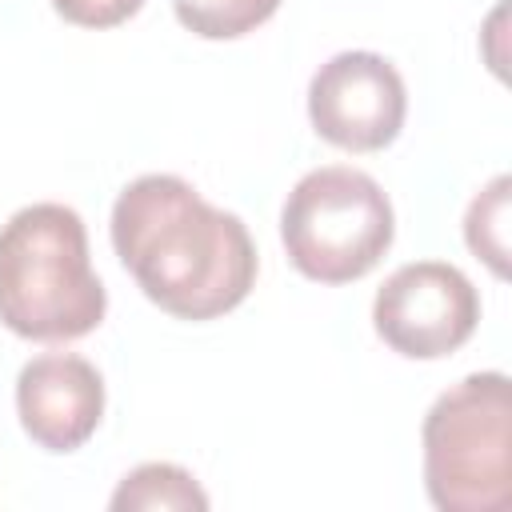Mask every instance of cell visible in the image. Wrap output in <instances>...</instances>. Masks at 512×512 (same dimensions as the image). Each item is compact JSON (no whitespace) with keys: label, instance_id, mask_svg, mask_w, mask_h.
<instances>
[{"label":"cell","instance_id":"obj_1","mask_svg":"<svg viewBox=\"0 0 512 512\" xmlns=\"http://www.w3.org/2000/svg\"><path fill=\"white\" fill-rule=\"evenodd\" d=\"M112 248L140 292L176 320H216L256 284L244 220L168 172L136 176L116 196Z\"/></svg>","mask_w":512,"mask_h":512},{"label":"cell","instance_id":"obj_7","mask_svg":"<svg viewBox=\"0 0 512 512\" xmlns=\"http://www.w3.org/2000/svg\"><path fill=\"white\" fill-rule=\"evenodd\" d=\"M20 428L44 452H76L104 416V380L76 352L32 356L16 376Z\"/></svg>","mask_w":512,"mask_h":512},{"label":"cell","instance_id":"obj_3","mask_svg":"<svg viewBox=\"0 0 512 512\" xmlns=\"http://www.w3.org/2000/svg\"><path fill=\"white\" fill-rule=\"evenodd\" d=\"M424 488L440 512H504L512 500V384L472 372L424 416Z\"/></svg>","mask_w":512,"mask_h":512},{"label":"cell","instance_id":"obj_6","mask_svg":"<svg viewBox=\"0 0 512 512\" xmlns=\"http://www.w3.org/2000/svg\"><path fill=\"white\" fill-rule=\"evenodd\" d=\"M408 112L404 76L380 52H336L308 84V120L344 152L388 148Z\"/></svg>","mask_w":512,"mask_h":512},{"label":"cell","instance_id":"obj_8","mask_svg":"<svg viewBox=\"0 0 512 512\" xmlns=\"http://www.w3.org/2000/svg\"><path fill=\"white\" fill-rule=\"evenodd\" d=\"M112 512H204L208 492L196 484V476L180 464H140L132 468L116 492H112Z\"/></svg>","mask_w":512,"mask_h":512},{"label":"cell","instance_id":"obj_2","mask_svg":"<svg viewBox=\"0 0 512 512\" xmlns=\"http://www.w3.org/2000/svg\"><path fill=\"white\" fill-rule=\"evenodd\" d=\"M108 312L92 272L88 232L68 204H28L0 228V324L24 340L64 344L88 336Z\"/></svg>","mask_w":512,"mask_h":512},{"label":"cell","instance_id":"obj_11","mask_svg":"<svg viewBox=\"0 0 512 512\" xmlns=\"http://www.w3.org/2000/svg\"><path fill=\"white\" fill-rule=\"evenodd\" d=\"M52 8L76 28H116L132 20L144 8V0H52Z\"/></svg>","mask_w":512,"mask_h":512},{"label":"cell","instance_id":"obj_4","mask_svg":"<svg viewBox=\"0 0 512 512\" xmlns=\"http://www.w3.org/2000/svg\"><path fill=\"white\" fill-rule=\"evenodd\" d=\"M392 236V200L360 168H312L280 208V240L292 268L320 284L368 276L392 248Z\"/></svg>","mask_w":512,"mask_h":512},{"label":"cell","instance_id":"obj_5","mask_svg":"<svg viewBox=\"0 0 512 512\" xmlns=\"http://www.w3.org/2000/svg\"><path fill=\"white\" fill-rule=\"evenodd\" d=\"M372 324L392 352L408 360H440L476 332L480 296L456 264L416 260L380 284Z\"/></svg>","mask_w":512,"mask_h":512},{"label":"cell","instance_id":"obj_10","mask_svg":"<svg viewBox=\"0 0 512 512\" xmlns=\"http://www.w3.org/2000/svg\"><path fill=\"white\" fill-rule=\"evenodd\" d=\"M172 4H176V20L204 40H236L260 28L280 8V0H172Z\"/></svg>","mask_w":512,"mask_h":512},{"label":"cell","instance_id":"obj_9","mask_svg":"<svg viewBox=\"0 0 512 512\" xmlns=\"http://www.w3.org/2000/svg\"><path fill=\"white\" fill-rule=\"evenodd\" d=\"M508 200H512V180L492 176L468 204L464 216V240L476 260L492 268V276H508Z\"/></svg>","mask_w":512,"mask_h":512}]
</instances>
